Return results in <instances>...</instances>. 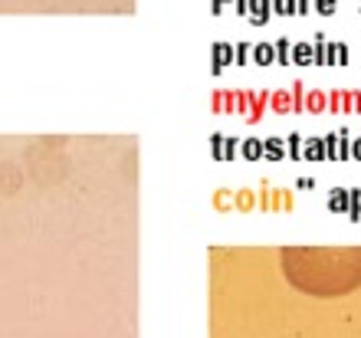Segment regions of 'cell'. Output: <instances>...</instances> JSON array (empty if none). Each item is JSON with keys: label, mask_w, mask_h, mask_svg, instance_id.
<instances>
[{"label": "cell", "mask_w": 361, "mask_h": 338, "mask_svg": "<svg viewBox=\"0 0 361 338\" xmlns=\"http://www.w3.org/2000/svg\"><path fill=\"white\" fill-rule=\"evenodd\" d=\"M286 282L312 299H338L361 289V246H283Z\"/></svg>", "instance_id": "1"}]
</instances>
